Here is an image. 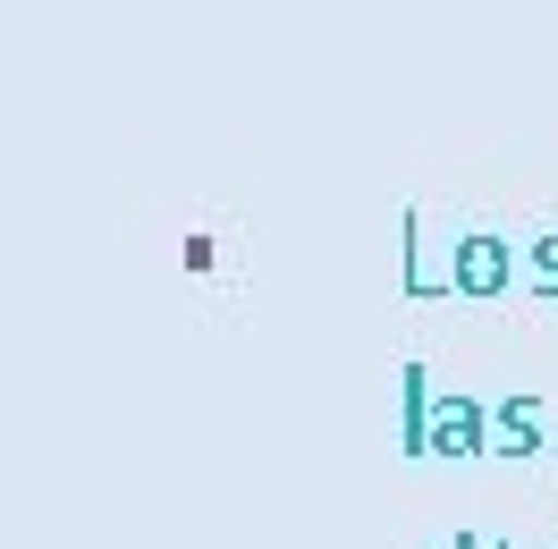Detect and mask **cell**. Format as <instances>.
Here are the masks:
<instances>
[{
    "label": "cell",
    "instance_id": "obj_1",
    "mask_svg": "<svg viewBox=\"0 0 558 549\" xmlns=\"http://www.w3.org/2000/svg\"><path fill=\"white\" fill-rule=\"evenodd\" d=\"M517 245L508 237H490V229H465V237L449 245V279H457V296H499V288H517Z\"/></svg>",
    "mask_w": 558,
    "mask_h": 549
},
{
    "label": "cell",
    "instance_id": "obj_7",
    "mask_svg": "<svg viewBox=\"0 0 558 549\" xmlns=\"http://www.w3.org/2000/svg\"><path fill=\"white\" fill-rule=\"evenodd\" d=\"M483 549H508V541H483Z\"/></svg>",
    "mask_w": 558,
    "mask_h": 549
},
{
    "label": "cell",
    "instance_id": "obj_6",
    "mask_svg": "<svg viewBox=\"0 0 558 549\" xmlns=\"http://www.w3.org/2000/svg\"><path fill=\"white\" fill-rule=\"evenodd\" d=\"M449 549H483V541H449Z\"/></svg>",
    "mask_w": 558,
    "mask_h": 549
},
{
    "label": "cell",
    "instance_id": "obj_5",
    "mask_svg": "<svg viewBox=\"0 0 558 549\" xmlns=\"http://www.w3.org/2000/svg\"><path fill=\"white\" fill-rule=\"evenodd\" d=\"M524 288H533V296H558V237H542L524 254Z\"/></svg>",
    "mask_w": 558,
    "mask_h": 549
},
{
    "label": "cell",
    "instance_id": "obj_2",
    "mask_svg": "<svg viewBox=\"0 0 558 549\" xmlns=\"http://www.w3.org/2000/svg\"><path fill=\"white\" fill-rule=\"evenodd\" d=\"M432 456H449V465L490 456V406L483 398H457V389L432 398Z\"/></svg>",
    "mask_w": 558,
    "mask_h": 549
},
{
    "label": "cell",
    "instance_id": "obj_3",
    "mask_svg": "<svg viewBox=\"0 0 558 549\" xmlns=\"http://www.w3.org/2000/svg\"><path fill=\"white\" fill-rule=\"evenodd\" d=\"M542 448H550V406H542V398H499V406H490V456L524 465V456H542Z\"/></svg>",
    "mask_w": 558,
    "mask_h": 549
},
{
    "label": "cell",
    "instance_id": "obj_4",
    "mask_svg": "<svg viewBox=\"0 0 558 549\" xmlns=\"http://www.w3.org/2000/svg\"><path fill=\"white\" fill-rule=\"evenodd\" d=\"M398 448H407V456H432V373H423V364L398 373Z\"/></svg>",
    "mask_w": 558,
    "mask_h": 549
}]
</instances>
